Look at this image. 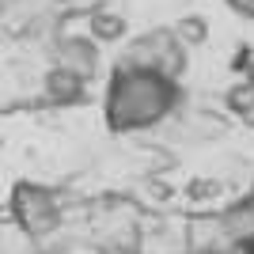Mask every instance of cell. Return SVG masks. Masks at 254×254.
<instances>
[{"mask_svg": "<svg viewBox=\"0 0 254 254\" xmlns=\"http://www.w3.org/2000/svg\"><path fill=\"white\" fill-rule=\"evenodd\" d=\"M11 220L27 239H46L61 228V205L57 193L38 182H15L11 190Z\"/></svg>", "mask_w": 254, "mask_h": 254, "instance_id": "3", "label": "cell"}, {"mask_svg": "<svg viewBox=\"0 0 254 254\" xmlns=\"http://www.w3.org/2000/svg\"><path fill=\"white\" fill-rule=\"evenodd\" d=\"M228 106H232L243 122H251V126H254V84H251V80H243L239 87L228 91Z\"/></svg>", "mask_w": 254, "mask_h": 254, "instance_id": "8", "label": "cell"}, {"mask_svg": "<svg viewBox=\"0 0 254 254\" xmlns=\"http://www.w3.org/2000/svg\"><path fill=\"white\" fill-rule=\"evenodd\" d=\"M235 247H239L243 254H254V232H247V235H243V239H239Z\"/></svg>", "mask_w": 254, "mask_h": 254, "instance_id": "10", "label": "cell"}, {"mask_svg": "<svg viewBox=\"0 0 254 254\" xmlns=\"http://www.w3.org/2000/svg\"><path fill=\"white\" fill-rule=\"evenodd\" d=\"M53 64L72 68L76 76H84L87 84H91V76L99 68V42L91 34H61L53 42Z\"/></svg>", "mask_w": 254, "mask_h": 254, "instance_id": "4", "label": "cell"}, {"mask_svg": "<svg viewBox=\"0 0 254 254\" xmlns=\"http://www.w3.org/2000/svg\"><path fill=\"white\" fill-rule=\"evenodd\" d=\"M171 31L179 34V42L186 46V50H190V46H205V42H209V19H205V15H182Z\"/></svg>", "mask_w": 254, "mask_h": 254, "instance_id": "7", "label": "cell"}, {"mask_svg": "<svg viewBox=\"0 0 254 254\" xmlns=\"http://www.w3.org/2000/svg\"><path fill=\"white\" fill-rule=\"evenodd\" d=\"M235 15H243V19H254V0H224Z\"/></svg>", "mask_w": 254, "mask_h": 254, "instance_id": "9", "label": "cell"}, {"mask_svg": "<svg viewBox=\"0 0 254 254\" xmlns=\"http://www.w3.org/2000/svg\"><path fill=\"white\" fill-rule=\"evenodd\" d=\"M87 34L95 38V42H122L129 34V23L122 11H110V8H99L87 15Z\"/></svg>", "mask_w": 254, "mask_h": 254, "instance_id": "6", "label": "cell"}, {"mask_svg": "<svg viewBox=\"0 0 254 254\" xmlns=\"http://www.w3.org/2000/svg\"><path fill=\"white\" fill-rule=\"evenodd\" d=\"M0 148H4V140H0Z\"/></svg>", "mask_w": 254, "mask_h": 254, "instance_id": "12", "label": "cell"}, {"mask_svg": "<svg viewBox=\"0 0 254 254\" xmlns=\"http://www.w3.org/2000/svg\"><path fill=\"white\" fill-rule=\"evenodd\" d=\"M42 91L53 106H76L87 99V80L84 76H76L72 68H61V64H53L50 72L42 80Z\"/></svg>", "mask_w": 254, "mask_h": 254, "instance_id": "5", "label": "cell"}, {"mask_svg": "<svg viewBox=\"0 0 254 254\" xmlns=\"http://www.w3.org/2000/svg\"><path fill=\"white\" fill-rule=\"evenodd\" d=\"M247 80H251V84H254V57H251V61H247Z\"/></svg>", "mask_w": 254, "mask_h": 254, "instance_id": "11", "label": "cell"}, {"mask_svg": "<svg viewBox=\"0 0 254 254\" xmlns=\"http://www.w3.org/2000/svg\"><path fill=\"white\" fill-rule=\"evenodd\" d=\"M118 64L156 68V72H167L175 80H182V72H186V46L179 42V34L171 27H152V31L137 34V38H129Z\"/></svg>", "mask_w": 254, "mask_h": 254, "instance_id": "2", "label": "cell"}, {"mask_svg": "<svg viewBox=\"0 0 254 254\" xmlns=\"http://www.w3.org/2000/svg\"><path fill=\"white\" fill-rule=\"evenodd\" d=\"M182 80L156 68H133L118 64L103 91V118L110 133H140L159 126L179 106Z\"/></svg>", "mask_w": 254, "mask_h": 254, "instance_id": "1", "label": "cell"}]
</instances>
